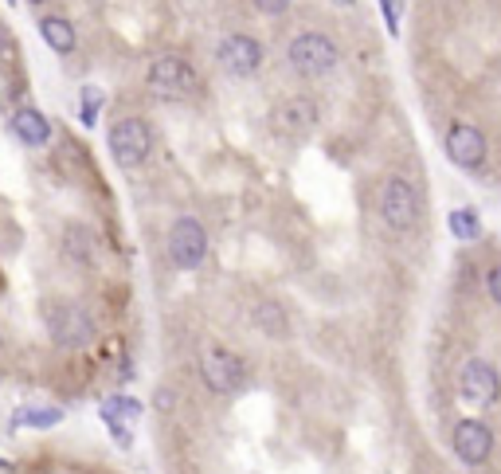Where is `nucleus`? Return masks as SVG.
Masks as SVG:
<instances>
[{
  "label": "nucleus",
  "mask_w": 501,
  "mask_h": 474,
  "mask_svg": "<svg viewBox=\"0 0 501 474\" xmlns=\"http://www.w3.org/2000/svg\"><path fill=\"white\" fill-rule=\"evenodd\" d=\"M48 333L59 349L79 353L99 338V321H94V314L82 310L79 302H51L48 306Z\"/></svg>",
  "instance_id": "f257e3e1"
},
{
  "label": "nucleus",
  "mask_w": 501,
  "mask_h": 474,
  "mask_svg": "<svg viewBox=\"0 0 501 474\" xmlns=\"http://www.w3.org/2000/svg\"><path fill=\"white\" fill-rule=\"evenodd\" d=\"M145 86L157 94V99L192 102L200 94V75L185 56H161V59H153V67H149Z\"/></svg>",
  "instance_id": "f03ea898"
},
{
  "label": "nucleus",
  "mask_w": 501,
  "mask_h": 474,
  "mask_svg": "<svg viewBox=\"0 0 501 474\" xmlns=\"http://www.w3.org/2000/svg\"><path fill=\"white\" fill-rule=\"evenodd\" d=\"M341 59V48L333 43V36H325V31H298V36L286 43V63L306 75V79H322L337 67Z\"/></svg>",
  "instance_id": "7ed1b4c3"
},
{
  "label": "nucleus",
  "mask_w": 501,
  "mask_h": 474,
  "mask_svg": "<svg viewBox=\"0 0 501 474\" xmlns=\"http://www.w3.org/2000/svg\"><path fill=\"white\" fill-rule=\"evenodd\" d=\"M376 212L384 220V228L392 232H411L419 224V192L408 177H388L380 185V197H376Z\"/></svg>",
  "instance_id": "20e7f679"
},
{
  "label": "nucleus",
  "mask_w": 501,
  "mask_h": 474,
  "mask_svg": "<svg viewBox=\"0 0 501 474\" xmlns=\"http://www.w3.org/2000/svg\"><path fill=\"white\" fill-rule=\"evenodd\" d=\"M200 381L216 396H231L247 381V364H243L239 353L223 349V345H204L200 349Z\"/></svg>",
  "instance_id": "39448f33"
},
{
  "label": "nucleus",
  "mask_w": 501,
  "mask_h": 474,
  "mask_svg": "<svg viewBox=\"0 0 501 474\" xmlns=\"http://www.w3.org/2000/svg\"><path fill=\"white\" fill-rule=\"evenodd\" d=\"M458 396H462V404L474 408V412L494 408L501 400V373H497V364L486 361V357L466 361L462 373H458Z\"/></svg>",
  "instance_id": "423d86ee"
},
{
  "label": "nucleus",
  "mask_w": 501,
  "mask_h": 474,
  "mask_svg": "<svg viewBox=\"0 0 501 474\" xmlns=\"http://www.w3.org/2000/svg\"><path fill=\"white\" fill-rule=\"evenodd\" d=\"M168 259L177 271H196L208 259V232L196 215H180L168 228Z\"/></svg>",
  "instance_id": "0eeeda50"
},
{
  "label": "nucleus",
  "mask_w": 501,
  "mask_h": 474,
  "mask_svg": "<svg viewBox=\"0 0 501 474\" xmlns=\"http://www.w3.org/2000/svg\"><path fill=\"white\" fill-rule=\"evenodd\" d=\"M153 149V129L142 118H122L110 126V154L122 169H142Z\"/></svg>",
  "instance_id": "6e6552de"
},
{
  "label": "nucleus",
  "mask_w": 501,
  "mask_h": 474,
  "mask_svg": "<svg viewBox=\"0 0 501 474\" xmlns=\"http://www.w3.org/2000/svg\"><path fill=\"white\" fill-rule=\"evenodd\" d=\"M451 447L458 462L466 467H486L494 459V427L482 424V419H458L451 431Z\"/></svg>",
  "instance_id": "1a4fd4ad"
},
{
  "label": "nucleus",
  "mask_w": 501,
  "mask_h": 474,
  "mask_svg": "<svg viewBox=\"0 0 501 474\" xmlns=\"http://www.w3.org/2000/svg\"><path fill=\"white\" fill-rule=\"evenodd\" d=\"M443 149H446V157L454 161L458 169H466V172H478L486 165V134L482 129H474V126H466V122H454L451 129H446V137H443Z\"/></svg>",
  "instance_id": "9d476101"
},
{
  "label": "nucleus",
  "mask_w": 501,
  "mask_h": 474,
  "mask_svg": "<svg viewBox=\"0 0 501 474\" xmlns=\"http://www.w3.org/2000/svg\"><path fill=\"white\" fill-rule=\"evenodd\" d=\"M216 59H220V67L228 75L247 79V75H255L259 71V63H263V43L255 36H228L216 48Z\"/></svg>",
  "instance_id": "9b49d317"
},
{
  "label": "nucleus",
  "mask_w": 501,
  "mask_h": 474,
  "mask_svg": "<svg viewBox=\"0 0 501 474\" xmlns=\"http://www.w3.org/2000/svg\"><path fill=\"white\" fill-rule=\"evenodd\" d=\"M317 126V102L298 94V99H286L279 110H274V129L282 137H306Z\"/></svg>",
  "instance_id": "f8f14e48"
},
{
  "label": "nucleus",
  "mask_w": 501,
  "mask_h": 474,
  "mask_svg": "<svg viewBox=\"0 0 501 474\" xmlns=\"http://www.w3.org/2000/svg\"><path fill=\"white\" fill-rule=\"evenodd\" d=\"M63 255H67V263L87 267V271L99 263V240H94V232L87 224H67V232H63Z\"/></svg>",
  "instance_id": "ddd939ff"
},
{
  "label": "nucleus",
  "mask_w": 501,
  "mask_h": 474,
  "mask_svg": "<svg viewBox=\"0 0 501 474\" xmlns=\"http://www.w3.org/2000/svg\"><path fill=\"white\" fill-rule=\"evenodd\" d=\"M13 134H16L24 145H31V149L51 142V126H48V118L39 114V110H31V106H24V110H16V114H13Z\"/></svg>",
  "instance_id": "4468645a"
},
{
  "label": "nucleus",
  "mask_w": 501,
  "mask_h": 474,
  "mask_svg": "<svg viewBox=\"0 0 501 474\" xmlns=\"http://www.w3.org/2000/svg\"><path fill=\"white\" fill-rule=\"evenodd\" d=\"M39 36L51 43V51L59 56H71L74 51V24L63 16H39Z\"/></svg>",
  "instance_id": "2eb2a0df"
},
{
  "label": "nucleus",
  "mask_w": 501,
  "mask_h": 474,
  "mask_svg": "<svg viewBox=\"0 0 501 474\" xmlns=\"http://www.w3.org/2000/svg\"><path fill=\"white\" fill-rule=\"evenodd\" d=\"M255 326H259L266 338H286V333H290V318H286V310L279 302L263 298L259 306H255Z\"/></svg>",
  "instance_id": "dca6fc26"
},
{
  "label": "nucleus",
  "mask_w": 501,
  "mask_h": 474,
  "mask_svg": "<svg viewBox=\"0 0 501 474\" xmlns=\"http://www.w3.org/2000/svg\"><path fill=\"white\" fill-rule=\"evenodd\" d=\"M446 228H451V235L462 240V243H474L478 235H482V224H478L474 208H454L451 215H446Z\"/></svg>",
  "instance_id": "f3484780"
},
{
  "label": "nucleus",
  "mask_w": 501,
  "mask_h": 474,
  "mask_svg": "<svg viewBox=\"0 0 501 474\" xmlns=\"http://www.w3.org/2000/svg\"><path fill=\"white\" fill-rule=\"evenodd\" d=\"M63 424V408H20V412L13 416V431L16 427H56Z\"/></svg>",
  "instance_id": "a211bd4d"
},
{
  "label": "nucleus",
  "mask_w": 501,
  "mask_h": 474,
  "mask_svg": "<svg viewBox=\"0 0 501 474\" xmlns=\"http://www.w3.org/2000/svg\"><path fill=\"white\" fill-rule=\"evenodd\" d=\"M99 416H102L106 431L114 435V443H118V447H130V443H134V431H130V424H125V419H118V416L110 412V408H99Z\"/></svg>",
  "instance_id": "6ab92c4d"
},
{
  "label": "nucleus",
  "mask_w": 501,
  "mask_h": 474,
  "mask_svg": "<svg viewBox=\"0 0 501 474\" xmlns=\"http://www.w3.org/2000/svg\"><path fill=\"white\" fill-rule=\"evenodd\" d=\"M102 408H110L118 419H142V400H134V396H110Z\"/></svg>",
  "instance_id": "aec40b11"
},
{
  "label": "nucleus",
  "mask_w": 501,
  "mask_h": 474,
  "mask_svg": "<svg viewBox=\"0 0 501 474\" xmlns=\"http://www.w3.org/2000/svg\"><path fill=\"white\" fill-rule=\"evenodd\" d=\"M486 294H489V302H494V306H501V263H494L486 271Z\"/></svg>",
  "instance_id": "412c9836"
},
{
  "label": "nucleus",
  "mask_w": 501,
  "mask_h": 474,
  "mask_svg": "<svg viewBox=\"0 0 501 474\" xmlns=\"http://www.w3.org/2000/svg\"><path fill=\"white\" fill-rule=\"evenodd\" d=\"M13 59H16V40L4 20H0V63H13Z\"/></svg>",
  "instance_id": "4be33fe9"
},
{
  "label": "nucleus",
  "mask_w": 501,
  "mask_h": 474,
  "mask_svg": "<svg viewBox=\"0 0 501 474\" xmlns=\"http://www.w3.org/2000/svg\"><path fill=\"white\" fill-rule=\"evenodd\" d=\"M255 8H259L263 16H282L286 8H290V0H251Z\"/></svg>",
  "instance_id": "5701e85b"
},
{
  "label": "nucleus",
  "mask_w": 501,
  "mask_h": 474,
  "mask_svg": "<svg viewBox=\"0 0 501 474\" xmlns=\"http://www.w3.org/2000/svg\"><path fill=\"white\" fill-rule=\"evenodd\" d=\"M82 94H87V114H82V122H94V114H99V106H102V94L94 91V86H87Z\"/></svg>",
  "instance_id": "b1692460"
},
{
  "label": "nucleus",
  "mask_w": 501,
  "mask_h": 474,
  "mask_svg": "<svg viewBox=\"0 0 501 474\" xmlns=\"http://www.w3.org/2000/svg\"><path fill=\"white\" fill-rule=\"evenodd\" d=\"M380 8H384V24H388V31L396 36V28H400V16H396V0H380Z\"/></svg>",
  "instance_id": "393cba45"
},
{
  "label": "nucleus",
  "mask_w": 501,
  "mask_h": 474,
  "mask_svg": "<svg viewBox=\"0 0 501 474\" xmlns=\"http://www.w3.org/2000/svg\"><path fill=\"white\" fill-rule=\"evenodd\" d=\"M153 404L161 408V412H173L177 408V392H168V388H157V396H153Z\"/></svg>",
  "instance_id": "a878e982"
},
{
  "label": "nucleus",
  "mask_w": 501,
  "mask_h": 474,
  "mask_svg": "<svg viewBox=\"0 0 501 474\" xmlns=\"http://www.w3.org/2000/svg\"><path fill=\"white\" fill-rule=\"evenodd\" d=\"M16 467H13V462H4V459H0V474H13Z\"/></svg>",
  "instance_id": "bb28decb"
},
{
  "label": "nucleus",
  "mask_w": 501,
  "mask_h": 474,
  "mask_svg": "<svg viewBox=\"0 0 501 474\" xmlns=\"http://www.w3.org/2000/svg\"><path fill=\"white\" fill-rule=\"evenodd\" d=\"M31 4H44V0H31Z\"/></svg>",
  "instance_id": "cd10ccee"
},
{
  "label": "nucleus",
  "mask_w": 501,
  "mask_h": 474,
  "mask_svg": "<svg viewBox=\"0 0 501 474\" xmlns=\"http://www.w3.org/2000/svg\"><path fill=\"white\" fill-rule=\"evenodd\" d=\"M345 4H349V0H345Z\"/></svg>",
  "instance_id": "c85d7f7f"
}]
</instances>
